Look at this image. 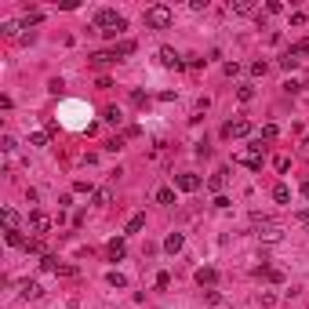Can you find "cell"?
I'll use <instances>...</instances> for the list:
<instances>
[{
	"label": "cell",
	"instance_id": "ffe728a7",
	"mask_svg": "<svg viewBox=\"0 0 309 309\" xmlns=\"http://www.w3.org/2000/svg\"><path fill=\"white\" fill-rule=\"evenodd\" d=\"M273 200H277V204H287V200H291V189H287L284 182H277V185H273Z\"/></svg>",
	"mask_w": 309,
	"mask_h": 309
},
{
	"label": "cell",
	"instance_id": "836d02e7",
	"mask_svg": "<svg viewBox=\"0 0 309 309\" xmlns=\"http://www.w3.org/2000/svg\"><path fill=\"white\" fill-rule=\"evenodd\" d=\"M266 69H269V62H251V73H255V77H266Z\"/></svg>",
	"mask_w": 309,
	"mask_h": 309
},
{
	"label": "cell",
	"instance_id": "ac0fdd59",
	"mask_svg": "<svg viewBox=\"0 0 309 309\" xmlns=\"http://www.w3.org/2000/svg\"><path fill=\"white\" fill-rule=\"evenodd\" d=\"M258 277H262V280H269V284H284V273H280V269H273V266L258 269Z\"/></svg>",
	"mask_w": 309,
	"mask_h": 309
},
{
	"label": "cell",
	"instance_id": "4fadbf2b",
	"mask_svg": "<svg viewBox=\"0 0 309 309\" xmlns=\"http://www.w3.org/2000/svg\"><path fill=\"white\" fill-rule=\"evenodd\" d=\"M113 62H117L113 51H95L91 55V65H98V69H106V65H113Z\"/></svg>",
	"mask_w": 309,
	"mask_h": 309
},
{
	"label": "cell",
	"instance_id": "603a6c76",
	"mask_svg": "<svg viewBox=\"0 0 309 309\" xmlns=\"http://www.w3.org/2000/svg\"><path fill=\"white\" fill-rule=\"evenodd\" d=\"M109 200H113V189H109V185H102V189H95V204H98V208H106Z\"/></svg>",
	"mask_w": 309,
	"mask_h": 309
},
{
	"label": "cell",
	"instance_id": "4dcf8cb0",
	"mask_svg": "<svg viewBox=\"0 0 309 309\" xmlns=\"http://www.w3.org/2000/svg\"><path fill=\"white\" fill-rule=\"evenodd\" d=\"M40 18H44L40 11H30V15L22 18V26H26V30H30V26H40Z\"/></svg>",
	"mask_w": 309,
	"mask_h": 309
},
{
	"label": "cell",
	"instance_id": "7a4b0ae2",
	"mask_svg": "<svg viewBox=\"0 0 309 309\" xmlns=\"http://www.w3.org/2000/svg\"><path fill=\"white\" fill-rule=\"evenodd\" d=\"M175 22V11L167 4H153V7H146V26L149 30H167V26Z\"/></svg>",
	"mask_w": 309,
	"mask_h": 309
},
{
	"label": "cell",
	"instance_id": "cb8c5ba5",
	"mask_svg": "<svg viewBox=\"0 0 309 309\" xmlns=\"http://www.w3.org/2000/svg\"><path fill=\"white\" fill-rule=\"evenodd\" d=\"M142 226H146V215H131V218H127V226H124V233H138Z\"/></svg>",
	"mask_w": 309,
	"mask_h": 309
},
{
	"label": "cell",
	"instance_id": "7bdbcfd3",
	"mask_svg": "<svg viewBox=\"0 0 309 309\" xmlns=\"http://www.w3.org/2000/svg\"><path fill=\"white\" fill-rule=\"evenodd\" d=\"M302 196H306V200H309V182H302Z\"/></svg>",
	"mask_w": 309,
	"mask_h": 309
},
{
	"label": "cell",
	"instance_id": "74e56055",
	"mask_svg": "<svg viewBox=\"0 0 309 309\" xmlns=\"http://www.w3.org/2000/svg\"><path fill=\"white\" fill-rule=\"evenodd\" d=\"M295 222H298V226H306V229H309V211H295Z\"/></svg>",
	"mask_w": 309,
	"mask_h": 309
},
{
	"label": "cell",
	"instance_id": "e575fe53",
	"mask_svg": "<svg viewBox=\"0 0 309 309\" xmlns=\"http://www.w3.org/2000/svg\"><path fill=\"white\" fill-rule=\"evenodd\" d=\"M26 251H30V255H44V240H30Z\"/></svg>",
	"mask_w": 309,
	"mask_h": 309
},
{
	"label": "cell",
	"instance_id": "2e32d148",
	"mask_svg": "<svg viewBox=\"0 0 309 309\" xmlns=\"http://www.w3.org/2000/svg\"><path fill=\"white\" fill-rule=\"evenodd\" d=\"M156 204H160V208H171L175 204V189L171 185H160V189H156Z\"/></svg>",
	"mask_w": 309,
	"mask_h": 309
},
{
	"label": "cell",
	"instance_id": "d590c367",
	"mask_svg": "<svg viewBox=\"0 0 309 309\" xmlns=\"http://www.w3.org/2000/svg\"><path fill=\"white\" fill-rule=\"evenodd\" d=\"M222 73H226V77H237V73H240V62H226V65H222Z\"/></svg>",
	"mask_w": 309,
	"mask_h": 309
},
{
	"label": "cell",
	"instance_id": "7402d4cb",
	"mask_svg": "<svg viewBox=\"0 0 309 309\" xmlns=\"http://www.w3.org/2000/svg\"><path fill=\"white\" fill-rule=\"evenodd\" d=\"M18 30H22V22H4V26H0V36L15 40V36H18Z\"/></svg>",
	"mask_w": 309,
	"mask_h": 309
},
{
	"label": "cell",
	"instance_id": "ab89813d",
	"mask_svg": "<svg viewBox=\"0 0 309 309\" xmlns=\"http://www.w3.org/2000/svg\"><path fill=\"white\" fill-rule=\"evenodd\" d=\"M120 146H124V138H109V142H106V149H109V153H117Z\"/></svg>",
	"mask_w": 309,
	"mask_h": 309
},
{
	"label": "cell",
	"instance_id": "3957f363",
	"mask_svg": "<svg viewBox=\"0 0 309 309\" xmlns=\"http://www.w3.org/2000/svg\"><path fill=\"white\" fill-rule=\"evenodd\" d=\"M255 237L266 240V244H273V240L284 237V226H280V222H269V218H255Z\"/></svg>",
	"mask_w": 309,
	"mask_h": 309
},
{
	"label": "cell",
	"instance_id": "4316f807",
	"mask_svg": "<svg viewBox=\"0 0 309 309\" xmlns=\"http://www.w3.org/2000/svg\"><path fill=\"white\" fill-rule=\"evenodd\" d=\"M48 135H51V131H33V135H30V146H36V149L48 146Z\"/></svg>",
	"mask_w": 309,
	"mask_h": 309
},
{
	"label": "cell",
	"instance_id": "60d3db41",
	"mask_svg": "<svg viewBox=\"0 0 309 309\" xmlns=\"http://www.w3.org/2000/svg\"><path fill=\"white\" fill-rule=\"evenodd\" d=\"M59 277H77V266H59Z\"/></svg>",
	"mask_w": 309,
	"mask_h": 309
},
{
	"label": "cell",
	"instance_id": "b9f144b4",
	"mask_svg": "<svg viewBox=\"0 0 309 309\" xmlns=\"http://www.w3.org/2000/svg\"><path fill=\"white\" fill-rule=\"evenodd\" d=\"M291 48H295L298 55H309V40H298V44H291Z\"/></svg>",
	"mask_w": 309,
	"mask_h": 309
},
{
	"label": "cell",
	"instance_id": "1f68e13d",
	"mask_svg": "<svg viewBox=\"0 0 309 309\" xmlns=\"http://www.w3.org/2000/svg\"><path fill=\"white\" fill-rule=\"evenodd\" d=\"M237 98H240V102H251V98H255V88H251V84H244V88L237 91Z\"/></svg>",
	"mask_w": 309,
	"mask_h": 309
},
{
	"label": "cell",
	"instance_id": "44dd1931",
	"mask_svg": "<svg viewBox=\"0 0 309 309\" xmlns=\"http://www.w3.org/2000/svg\"><path fill=\"white\" fill-rule=\"evenodd\" d=\"M59 266H62V262L55 258V255H44V258H40V269H44V273H59Z\"/></svg>",
	"mask_w": 309,
	"mask_h": 309
},
{
	"label": "cell",
	"instance_id": "8992f818",
	"mask_svg": "<svg viewBox=\"0 0 309 309\" xmlns=\"http://www.w3.org/2000/svg\"><path fill=\"white\" fill-rule=\"evenodd\" d=\"M222 135L226 138H244V135H251V124L247 120H229V124L222 127Z\"/></svg>",
	"mask_w": 309,
	"mask_h": 309
},
{
	"label": "cell",
	"instance_id": "f546056e",
	"mask_svg": "<svg viewBox=\"0 0 309 309\" xmlns=\"http://www.w3.org/2000/svg\"><path fill=\"white\" fill-rule=\"evenodd\" d=\"M277 135H280V127H277V124H266V127H262V138H266V142H273Z\"/></svg>",
	"mask_w": 309,
	"mask_h": 309
},
{
	"label": "cell",
	"instance_id": "d6a6232c",
	"mask_svg": "<svg viewBox=\"0 0 309 309\" xmlns=\"http://www.w3.org/2000/svg\"><path fill=\"white\" fill-rule=\"evenodd\" d=\"M280 11H284V4H280V0H269V4H266V11H262V15H280Z\"/></svg>",
	"mask_w": 309,
	"mask_h": 309
},
{
	"label": "cell",
	"instance_id": "30bf717a",
	"mask_svg": "<svg viewBox=\"0 0 309 309\" xmlns=\"http://www.w3.org/2000/svg\"><path fill=\"white\" fill-rule=\"evenodd\" d=\"M226 182H229V171H226V167H218V171L208 179V189L211 193H222V189H226Z\"/></svg>",
	"mask_w": 309,
	"mask_h": 309
},
{
	"label": "cell",
	"instance_id": "52a82bcc",
	"mask_svg": "<svg viewBox=\"0 0 309 309\" xmlns=\"http://www.w3.org/2000/svg\"><path fill=\"white\" fill-rule=\"evenodd\" d=\"M30 229L36 233V237H44V233L51 229V218H48L44 211H33V215H30Z\"/></svg>",
	"mask_w": 309,
	"mask_h": 309
},
{
	"label": "cell",
	"instance_id": "6da1fadb",
	"mask_svg": "<svg viewBox=\"0 0 309 309\" xmlns=\"http://www.w3.org/2000/svg\"><path fill=\"white\" fill-rule=\"evenodd\" d=\"M95 30H98L102 36H109V40H117V36L127 30V18L117 15L113 7H102V11L95 15Z\"/></svg>",
	"mask_w": 309,
	"mask_h": 309
},
{
	"label": "cell",
	"instance_id": "d4e9b609",
	"mask_svg": "<svg viewBox=\"0 0 309 309\" xmlns=\"http://www.w3.org/2000/svg\"><path fill=\"white\" fill-rule=\"evenodd\" d=\"M280 65H284V69H295V65H298V51H295V48H287V51H284V59H280Z\"/></svg>",
	"mask_w": 309,
	"mask_h": 309
},
{
	"label": "cell",
	"instance_id": "5bb4252c",
	"mask_svg": "<svg viewBox=\"0 0 309 309\" xmlns=\"http://www.w3.org/2000/svg\"><path fill=\"white\" fill-rule=\"evenodd\" d=\"M182 244H185V240H182V233H171V237L164 240V251H167V255H179Z\"/></svg>",
	"mask_w": 309,
	"mask_h": 309
},
{
	"label": "cell",
	"instance_id": "8fae6325",
	"mask_svg": "<svg viewBox=\"0 0 309 309\" xmlns=\"http://www.w3.org/2000/svg\"><path fill=\"white\" fill-rule=\"evenodd\" d=\"M106 255L113 258V262H120V258H124V255H127V244H124V237L109 240V244H106Z\"/></svg>",
	"mask_w": 309,
	"mask_h": 309
},
{
	"label": "cell",
	"instance_id": "484cf974",
	"mask_svg": "<svg viewBox=\"0 0 309 309\" xmlns=\"http://www.w3.org/2000/svg\"><path fill=\"white\" fill-rule=\"evenodd\" d=\"M106 280H109V287H127V277L117 273V269H113V273H106Z\"/></svg>",
	"mask_w": 309,
	"mask_h": 309
},
{
	"label": "cell",
	"instance_id": "8d00e7d4",
	"mask_svg": "<svg viewBox=\"0 0 309 309\" xmlns=\"http://www.w3.org/2000/svg\"><path fill=\"white\" fill-rule=\"evenodd\" d=\"M0 149H4V153H11V149H15V138L4 135V138H0Z\"/></svg>",
	"mask_w": 309,
	"mask_h": 309
},
{
	"label": "cell",
	"instance_id": "ba28073f",
	"mask_svg": "<svg viewBox=\"0 0 309 309\" xmlns=\"http://www.w3.org/2000/svg\"><path fill=\"white\" fill-rule=\"evenodd\" d=\"M193 277H196V284H200V287H215V280H218V269H215V266H200Z\"/></svg>",
	"mask_w": 309,
	"mask_h": 309
},
{
	"label": "cell",
	"instance_id": "7c38bea8",
	"mask_svg": "<svg viewBox=\"0 0 309 309\" xmlns=\"http://www.w3.org/2000/svg\"><path fill=\"white\" fill-rule=\"evenodd\" d=\"M18 295H22V298H40L44 287L36 284V280H22V284H18Z\"/></svg>",
	"mask_w": 309,
	"mask_h": 309
},
{
	"label": "cell",
	"instance_id": "9c48e42d",
	"mask_svg": "<svg viewBox=\"0 0 309 309\" xmlns=\"http://www.w3.org/2000/svg\"><path fill=\"white\" fill-rule=\"evenodd\" d=\"M160 65H164V69H182V59H179V51H175V48H160Z\"/></svg>",
	"mask_w": 309,
	"mask_h": 309
},
{
	"label": "cell",
	"instance_id": "e0dca14e",
	"mask_svg": "<svg viewBox=\"0 0 309 309\" xmlns=\"http://www.w3.org/2000/svg\"><path fill=\"white\" fill-rule=\"evenodd\" d=\"M229 11L233 15H251V11H255V0H233Z\"/></svg>",
	"mask_w": 309,
	"mask_h": 309
},
{
	"label": "cell",
	"instance_id": "83f0119b",
	"mask_svg": "<svg viewBox=\"0 0 309 309\" xmlns=\"http://www.w3.org/2000/svg\"><path fill=\"white\" fill-rule=\"evenodd\" d=\"M102 117H106V120H109V124H120V120H124V113H120V109H117V106H109V109H106V113H102Z\"/></svg>",
	"mask_w": 309,
	"mask_h": 309
},
{
	"label": "cell",
	"instance_id": "f35d334b",
	"mask_svg": "<svg viewBox=\"0 0 309 309\" xmlns=\"http://www.w3.org/2000/svg\"><path fill=\"white\" fill-rule=\"evenodd\" d=\"M204 298H208V306H222V295H218V291H208Z\"/></svg>",
	"mask_w": 309,
	"mask_h": 309
},
{
	"label": "cell",
	"instance_id": "9a60e30c",
	"mask_svg": "<svg viewBox=\"0 0 309 309\" xmlns=\"http://www.w3.org/2000/svg\"><path fill=\"white\" fill-rule=\"evenodd\" d=\"M4 240H7V247H26V244H30L18 229H4Z\"/></svg>",
	"mask_w": 309,
	"mask_h": 309
},
{
	"label": "cell",
	"instance_id": "d6986e66",
	"mask_svg": "<svg viewBox=\"0 0 309 309\" xmlns=\"http://www.w3.org/2000/svg\"><path fill=\"white\" fill-rule=\"evenodd\" d=\"M135 48H138L135 40H120L117 48H113V55H117V59H127V55H135Z\"/></svg>",
	"mask_w": 309,
	"mask_h": 309
},
{
	"label": "cell",
	"instance_id": "277c9868",
	"mask_svg": "<svg viewBox=\"0 0 309 309\" xmlns=\"http://www.w3.org/2000/svg\"><path fill=\"white\" fill-rule=\"evenodd\" d=\"M244 167H251V171H262V164H266V156H262V142H255V146H247L244 153L237 156Z\"/></svg>",
	"mask_w": 309,
	"mask_h": 309
},
{
	"label": "cell",
	"instance_id": "f1b7e54d",
	"mask_svg": "<svg viewBox=\"0 0 309 309\" xmlns=\"http://www.w3.org/2000/svg\"><path fill=\"white\" fill-rule=\"evenodd\" d=\"M4 226L7 229H18V211H11V208L4 211Z\"/></svg>",
	"mask_w": 309,
	"mask_h": 309
},
{
	"label": "cell",
	"instance_id": "5b68a950",
	"mask_svg": "<svg viewBox=\"0 0 309 309\" xmlns=\"http://www.w3.org/2000/svg\"><path fill=\"white\" fill-rule=\"evenodd\" d=\"M175 185H179L182 193H196V189H200V175L182 171V175H175Z\"/></svg>",
	"mask_w": 309,
	"mask_h": 309
}]
</instances>
